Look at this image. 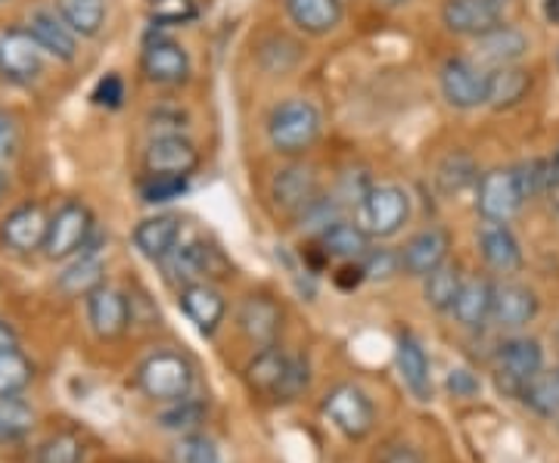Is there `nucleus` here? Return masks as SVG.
Masks as SVG:
<instances>
[{
  "label": "nucleus",
  "instance_id": "14",
  "mask_svg": "<svg viewBox=\"0 0 559 463\" xmlns=\"http://www.w3.org/2000/svg\"><path fill=\"white\" fill-rule=\"evenodd\" d=\"M84 302H87V323L100 340H119L131 327V302L116 286L103 283L91 296H84Z\"/></svg>",
  "mask_w": 559,
  "mask_h": 463
},
{
  "label": "nucleus",
  "instance_id": "35",
  "mask_svg": "<svg viewBox=\"0 0 559 463\" xmlns=\"http://www.w3.org/2000/svg\"><path fill=\"white\" fill-rule=\"evenodd\" d=\"M60 20L81 38H94L106 22V0H60Z\"/></svg>",
  "mask_w": 559,
  "mask_h": 463
},
{
  "label": "nucleus",
  "instance_id": "11",
  "mask_svg": "<svg viewBox=\"0 0 559 463\" xmlns=\"http://www.w3.org/2000/svg\"><path fill=\"white\" fill-rule=\"evenodd\" d=\"M40 50L28 28L0 32V79L10 84H32L40 75Z\"/></svg>",
  "mask_w": 559,
  "mask_h": 463
},
{
  "label": "nucleus",
  "instance_id": "40",
  "mask_svg": "<svg viewBox=\"0 0 559 463\" xmlns=\"http://www.w3.org/2000/svg\"><path fill=\"white\" fill-rule=\"evenodd\" d=\"M175 454L180 463H224L218 442H212L209 436H200V432H187L178 442Z\"/></svg>",
  "mask_w": 559,
  "mask_h": 463
},
{
  "label": "nucleus",
  "instance_id": "18",
  "mask_svg": "<svg viewBox=\"0 0 559 463\" xmlns=\"http://www.w3.org/2000/svg\"><path fill=\"white\" fill-rule=\"evenodd\" d=\"M538 296L525 283H495L491 321L500 330H522L538 318Z\"/></svg>",
  "mask_w": 559,
  "mask_h": 463
},
{
  "label": "nucleus",
  "instance_id": "32",
  "mask_svg": "<svg viewBox=\"0 0 559 463\" xmlns=\"http://www.w3.org/2000/svg\"><path fill=\"white\" fill-rule=\"evenodd\" d=\"M479 165L469 153H448L436 168V187L444 197H457L479 183Z\"/></svg>",
  "mask_w": 559,
  "mask_h": 463
},
{
  "label": "nucleus",
  "instance_id": "30",
  "mask_svg": "<svg viewBox=\"0 0 559 463\" xmlns=\"http://www.w3.org/2000/svg\"><path fill=\"white\" fill-rule=\"evenodd\" d=\"M320 249L326 252V259L360 262L370 252V234L358 222H336L320 234Z\"/></svg>",
  "mask_w": 559,
  "mask_h": 463
},
{
  "label": "nucleus",
  "instance_id": "20",
  "mask_svg": "<svg viewBox=\"0 0 559 463\" xmlns=\"http://www.w3.org/2000/svg\"><path fill=\"white\" fill-rule=\"evenodd\" d=\"M180 311L190 318V323L200 330L202 336H212L218 323L227 314V302L212 283H187L180 289Z\"/></svg>",
  "mask_w": 559,
  "mask_h": 463
},
{
  "label": "nucleus",
  "instance_id": "45",
  "mask_svg": "<svg viewBox=\"0 0 559 463\" xmlns=\"http://www.w3.org/2000/svg\"><path fill=\"white\" fill-rule=\"evenodd\" d=\"M91 100L97 103V106H106V109H119L121 103H124V81L116 72L103 75L94 84V91H91Z\"/></svg>",
  "mask_w": 559,
  "mask_h": 463
},
{
  "label": "nucleus",
  "instance_id": "13",
  "mask_svg": "<svg viewBox=\"0 0 559 463\" xmlns=\"http://www.w3.org/2000/svg\"><path fill=\"white\" fill-rule=\"evenodd\" d=\"M271 197L277 202L280 212L299 218L301 212L320 197V181L318 175H314V168L299 165V162L280 168L277 175H274V181H271Z\"/></svg>",
  "mask_w": 559,
  "mask_h": 463
},
{
  "label": "nucleus",
  "instance_id": "21",
  "mask_svg": "<svg viewBox=\"0 0 559 463\" xmlns=\"http://www.w3.org/2000/svg\"><path fill=\"white\" fill-rule=\"evenodd\" d=\"M476 50H479V66H488V69L520 66L522 57L528 54V38L520 28L500 22L498 28H491L481 38H476Z\"/></svg>",
  "mask_w": 559,
  "mask_h": 463
},
{
  "label": "nucleus",
  "instance_id": "33",
  "mask_svg": "<svg viewBox=\"0 0 559 463\" xmlns=\"http://www.w3.org/2000/svg\"><path fill=\"white\" fill-rule=\"evenodd\" d=\"M460 286H463V274H460L457 264L441 262L432 274L423 277V299H426V305H432L436 311H451Z\"/></svg>",
  "mask_w": 559,
  "mask_h": 463
},
{
  "label": "nucleus",
  "instance_id": "58",
  "mask_svg": "<svg viewBox=\"0 0 559 463\" xmlns=\"http://www.w3.org/2000/svg\"><path fill=\"white\" fill-rule=\"evenodd\" d=\"M0 3H3V0H0Z\"/></svg>",
  "mask_w": 559,
  "mask_h": 463
},
{
  "label": "nucleus",
  "instance_id": "38",
  "mask_svg": "<svg viewBox=\"0 0 559 463\" xmlns=\"http://www.w3.org/2000/svg\"><path fill=\"white\" fill-rule=\"evenodd\" d=\"M190 190V178L180 175H146V181L140 183V200L146 205H162V202L180 200Z\"/></svg>",
  "mask_w": 559,
  "mask_h": 463
},
{
  "label": "nucleus",
  "instance_id": "22",
  "mask_svg": "<svg viewBox=\"0 0 559 463\" xmlns=\"http://www.w3.org/2000/svg\"><path fill=\"white\" fill-rule=\"evenodd\" d=\"M479 249L491 271H498V274L522 271V246L507 224L485 222V227L479 230Z\"/></svg>",
  "mask_w": 559,
  "mask_h": 463
},
{
  "label": "nucleus",
  "instance_id": "50",
  "mask_svg": "<svg viewBox=\"0 0 559 463\" xmlns=\"http://www.w3.org/2000/svg\"><path fill=\"white\" fill-rule=\"evenodd\" d=\"M367 277H364V268H360V262H345L342 264V271L336 274V283H340L342 289H352V286H358V283H364Z\"/></svg>",
  "mask_w": 559,
  "mask_h": 463
},
{
  "label": "nucleus",
  "instance_id": "52",
  "mask_svg": "<svg viewBox=\"0 0 559 463\" xmlns=\"http://www.w3.org/2000/svg\"><path fill=\"white\" fill-rule=\"evenodd\" d=\"M7 348H20V336L10 323L0 318V352H7Z\"/></svg>",
  "mask_w": 559,
  "mask_h": 463
},
{
  "label": "nucleus",
  "instance_id": "36",
  "mask_svg": "<svg viewBox=\"0 0 559 463\" xmlns=\"http://www.w3.org/2000/svg\"><path fill=\"white\" fill-rule=\"evenodd\" d=\"M35 380V364L20 348L0 352V399H13Z\"/></svg>",
  "mask_w": 559,
  "mask_h": 463
},
{
  "label": "nucleus",
  "instance_id": "27",
  "mask_svg": "<svg viewBox=\"0 0 559 463\" xmlns=\"http://www.w3.org/2000/svg\"><path fill=\"white\" fill-rule=\"evenodd\" d=\"M28 32H32V38L44 54H50V57H57L62 62L75 60V54H79V40L75 38L79 35L66 22L57 20L53 13H35L32 22H28Z\"/></svg>",
  "mask_w": 559,
  "mask_h": 463
},
{
  "label": "nucleus",
  "instance_id": "39",
  "mask_svg": "<svg viewBox=\"0 0 559 463\" xmlns=\"http://www.w3.org/2000/svg\"><path fill=\"white\" fill-rule=\"evenodd\" d=\"M513 171H516V178H520L522 197H525V200H535L540 193L554 190V168H550V162L528 159L522 162L520 168H513Z\"/></svg>",
  "mask_w": 559,
  "mask_h": 463
},
{
  "label": "nucleus",
  "instance_id": "51",
  "mask_svg": "<svg viewBox=\"0 0 559 463\" xmlns=\"http://www.w3.org/2000/svg\"><path fill=\"white\" fill-rule=\"evenodd\" d=\"M380 463H423L414 448H407V444H392L385 454H382Z\"/></svg>",
  "mask_w": 559,
  "mask_h": 463
},
{
  "label": "nucleus",
  "instance_id": "37",
  "mask_svg": "<svg viewBox=\"0 0 559 463\" xmlns=\"http://www.w3.org/2000/svg\"><path fill=\"white\" fill-rule=\"evenodd\" d=\"M35 426V411L32 404H25L22 399H0V444L3 442H20L22 436H28Z\"/></svg>",
  "mask_w": 559,
  "mask_h": 463
},
{
  "label": "nucleus",
  "instance_id": "43",
  "mask_svg": "<svg viewBox=\"0 0 559 463\" xmlns=\"http://www.w3.org/2000/svg\"><path fill=\"white\" fill-rule=\"evenodd\" d=\"M84 444L72 432H60L40 448V463H81Z\"/></svg>",
  "mask_w": 559,
  "mask_h": 463
},
{
  "label": "nucleus",
  "instance_id": "5",
  "mask_svg": "<svg viewBox=\"0 0 559 463\" xmlns=\"http://www.w3.org/2000/svg\"><path fill=\"white\" fill-rule=\"evenodd\" d=\"M525 205L520 178L513 168H491L476 183V209L485 222L510 224Z\"/></svg>",
  "mask_w": 559,
  "mask_h": 463
},
{
  "label": "nucleus",
  "instance_id": "9",
  "mask_svg": "<svg viewBox=\"0 0 559 463\" xmlns=\"http://www.w3.org/2000/svg\"><path fill=\"white\" fill-rule=\"evenodd\" d=\"M507 7H510V0H444L441 22L454 35L481 38L485 32L498 28L503 22Z\"/></svg>",
  "mask_w": 559,
  "mask_h": 463
},
{
  "label": "nucleus",
  "instance_id": "44",
  "mask_svg": "<svg viewBox=\"0 0 559 463\" xmlns=\"http://www.w3.org/2000/svg\"><path fill=\"white\" fill-rule=\"evenodd\" d=\"M153 7V22L159 25H183L197 16V0H156Z\"/></svg>",
  "mask_w": 559,
  "mask_h": 463
},
{
  "label": "nucleus",
  "instance_id": "3",
  "mask_svg": "<svg viewBox=\"0 0 559 463\" xmlns=\"http://www.w3.org/2000/svg\"><path fill=\"white\" fill-rule=\"evenodd\" d=\"M411 218V200L401 187L373 183L358 205V224L370 234V240L395 237Z\"/></svg>",
  "mask_w": 559,
  "mask_h": 463
},
{
  "label": "nucleus",
  "instance_id": "19",
  "mask_svg": "<svg viewBox=\"0 0 559 463\" xmlns=\"http://www.w3.org/2000/svg\"><path fill=\"white\" fill-rule=\"evenodd\" d=\"M237 323H240V330L246 333L249 343L261 345V348L277 345L280 330H283V311L271 296L252 293V296L242 299L240 311H237Z\"/></svg>",
  "mask_w": 559,
  "mask_h": 463
},
{
  "label": "nucleus",
  "instance_id": "41",
  "mask_svg": "<svg viewBox=\"0 0 559 463\" xmlns=\"http://www.w3.org/2000/svg\"><path fill=\"white\" fill-rule=\"evenodd\" d=\"M202 420V404L190 402V399H180V402H171V411H165L159 417L162 429L168 432H193Z\"/></svg>",
  "mask_w": 559,
  "mask_h": 463
},
{
  "label": "nucleus",
  "instance_id": "1",
  "mask_svg": "<svg viewBox=\"0 0 559 463\" xmlns=\"http://www.w3.org/2000/svg\"><path fill=\"white\" fill-rule=\"evenodd\" d=\"M320 131H323V119H320L318 106L311 100H301V97H293V100H283L280 106H274V112L267 119L271 146L283 156L308 153L320 141Z\"/></svg>",
  "mask_w": 559,
  "mask_h": 463
},
{
  "label": "nucleus",
  "instance_id": "55",
  "mask_svg": "<svg viewBox=\"0 0 559 463\" xmlns=\"http://www.w3.org/2000/svg\"><path fill=\"white\" fill-rule=\"evenodd\" d=\"M385 7H401V3H407V0H382Z\"/></svg>",
  "mask_w": 559,
  "mask_h": 463
},
{
  "label": "nucleus",
  "instance_id": "12",
  "mask_svg": "<svg viewBox=\"0 0 559 463\" xmlns=\"http://www.w3.org/2000/svg\"><path fill=\"white\" fill-rule=\"evenodd\" d=\"M47 224H50V215L44 212L40 202H22L0 224V240L13 252H35V249H44Z\"/></svg>",
  "mask_w": 559,
  "mask_h": 463
},
{
  "label": "nucleus",
  "instance_id": "29",
  "mask_svg": "<svg viewBox=\"0 0 559 463\" xmlns=\"http://www.w3.org/2000/svg\"><path fill=\"white\" fill-rule=\"evenodd\" d=\"M286 13L305 35H330L342 22V0H286Z\"/></svg>",
  "mask_w": 559,
  "mask_h": 463
},
{
  "label": "nucleus",
  "instance_id": "16",
  "mask_svg": "<svg viewBox=\"0 0 559 463\" xmlns=\"http://www.w3.org/2000/svg\"><path fill=\"white\" fill-rule=\"evenodd\" d=\"M140 69L153 84H183L190 79V54L171 38H150L140 57Z\"/></svg>",
  "mask_w": 559,
  "mask_h": 463
},
{
  "label": "nucleus",
  "instance_id": "57",
  "mask_svg": "<svg viewBox=\"0 0 559 463\" xmlns=\"http://www.w3.org/2000/svg\"><path fill=\"white\" fill-rule=\"evenodd\" d=\"M557 62H559V54H557Z\"/></svg>",
  "mask_w": 559,
  "mask_h": 463
},
{
  "label": "nucleus",
  "instance_id": "2",
  "mask_svg": "<svg viewBox=\"0 0 559 463\" xmlns=\"http://www.w3.org/2000/svg\"><path fill=\"white\" fill-rule=\"evenodd\" d=\"M138 383L153 402H180L193 389V367L178 352H153L140 361Z\"/></svg>",
  "mask_w": 559,
  "mask_h": 463
},
{
  "label": "nucleus",
  "instance_id": "46",
  "mask_svg": "<svg viewBox=\"0 0 559 463\" xmlns=\"http://www.w3.org/2000/svg\"><path fill=\"white\" fill-rule=\"evenodd\" d=\"M305 385H308V364L301 358H289V370H286V380L280 385L277 402H293Z\"/></svg>",
  "mask_w": 559,
  "mask_h": 463
},
{
  "label": "nucleus",
  "instance_id": "4",
  "mask_svg": "<svg viewBox=\"0 0 559 463\" xmlns=\"http://www.w3.org/2000/svg\"><path fill=\"white\" fill-rule=\"evenodd\" d=\"M320 411L348 439H367L377 424V407L370 402V395L355 383H340L336 389H330L323 395Z\"/></svg>",
  "mask_w": 559,
  "mask_h": 463
},
{
  "label": "nucleus",
  "instance_id": "28",
  "mask_svg": "<svg viewBox=\"0 0 559 463\" xmlns=\"http://www.w3.org/2000/svg\"><path fill=\"white\" fill-rule=\"evenodd\" d=\"M491 299H495V283L473 277V281H463L451 311H454L460 327L481 330L485 323L491 321Z\"/></svg>",
  "mask_w": 559,
  "mask_h": 463
},
{
  "label": "nucleus",
  "instance_id": "17",
  "mask_svg": "<svg viewBox=\"0 0 559 463\" xmlns=\"http://www.w3.org/2000/svg\"><path fill=\"white\" fill-rule=\"evenodd\" d=\"M448 249H451V237L444 227H426L414 234L401 249V271L407 277L423 281L426 274H432L441 262H448Z\"/></svg>",
  "mask_w": 559,
  "mask_h": 463
},
{
  "label": "nucleus",
  "instance_id": "47",
  "mask_svg": "<svg viewBox=\"0 0 559 463\" xmlns=\"http://www.w3.org/2000/svg\"><path fill=\"white\" fill-rule=\"evenodd\" d=\"M16 150H20V124L7 109H0V165L13 159Z\"/></svg>",
  "mask_w": 559,
  "mask_h": 463
},
{
  "label": "nucleus",
  "instance_id": "8",
  "mask_svg": "<svg viewBox=\"0 0 559 463\" xmlns=\"http://www.w3.org/2000/svg\"><path fill=\"white\" fill-rule=\"evenodd\" d=\"M168 271H171V277L183 281V286L187 283H212L230 274V262L224 259L218 246L205 240H190L168 256Z\"/></svg>",
  "mask_w": 559,
  "mask_h": 463
},
{
  "label": "nucleus",
  "instance_id": "54",
  "mask_svg": "<svg viewBox=\"0 0 559 463\" xmlns=\"http://www.w3.org/2000/svg\"><path fill=\"white\" fill-rule=\"evenodd\" d=\"M550 168H554V187L559 190V150H557V156H554V162H550Z\"/></svg>",
  "mask_w": 559,
  "mask_h": 463
},
{
  "label": "nucleus",
  "instance_id": "53",
  "mask_svg": "<svg viewBox=\"0 0 559 463\" xmlns=\"http://www.w3.org/2000/svg\"><path fill=\"white\" fill-rule=\"evenodd\" d=\"M7 190H10V175H7V171H0V200L7 197Z\"/></svg>",
  "mask_w": 559,
  "mask_h": 463
},
{
  "label": "nucleus",
  "instance_id": "31",
  "mask_svg": "<svg viewBox=\"0 0 559 463\" xmlns=\"http://www.w3.org/2000/svg\"><path fill=\"white\" fill-rule=\"evenodd\" d=\"M103 274H106V268L97 259V252H81V259L69 264L66 271L60 274V281H57V289L66 293V296H72V299H79V296H91L97 286H103Z\"/></svg>",
  "mask_w": 559,
  "mask_h": 463
},
{
  "label": "nucleus",
  "instance_id": "15",
  "mask_svg": "<svg viewBox=\"0 0 559 463\" xmlns=\"http://www.w3.org/2000/svg\"><path fill=\"white\" fill-rule=\"evenodd\" d=\"M146 175H180L190 178L200 168V150L187 141L183 134H165V138H153L146 146Z\"/></svg>",
  "mask_w": 559,
  "mask_h": 463
},
{
  "label": "nucleus",
  "instance_id": "10",
  "mask_svg": "<svg viewBox=\"0 0 559 463\" xmlns=\"http://www.w3.org/2000/svg\"><path fill=\"white\" fill-rule=\"evenodd\" d=\"M544 370V348L538 340L532 336H513L500 345L498 352V373L500 385H507L510 392L522 395V389L528 385V380H535Z\"/></svg>",
  "mask_w": 559,
  "mask_h": 463
},
{
  "label": "nucleus",
  "instance_id": "7",
  "mask_svg": "<svg viewBox=\"0 0 559 463\" xmlns=\"http://www.w3.org/2000/svg\"><path fill=\"white\" fill-rule=\"evenodd\" d=\"M441 97L454 109H479L485 106V91H488V72L479 62L466 57H451L444 60L439 72Z\"/></svg>",
  "mask_w": 559,
  "mask_h": 463
},
{
  "label": "nucleus",
  "instance_id": "25",
  "mask_svg": "<svg viewBox=\"0 0 559 463\" xmlns=\"http://www.w3.org/2000/svg\"><path fill=\"white\" fill-rule=\"evenodd\" d=\"M532 91V72L522 66H500L488 69V91H485V106H491L495 112L520 106Z\"/></svg>",
  "mask_w": 559,
  "mask_h": 463
},
{
  "label": "nucleus",
  "instance_id": "42",
  "mask_svg": "<svg viewBox=\"0 0 559 463\" xmlns=\"http://www.w3.org/2000/svg\"><path fill=\"white\" fill-rule=\"evenodd\" d=\"M360 268L367 281H392L395 274H401V256L392 249H370L360 259Z\"/></svg>",
  "mask_w": 559,
  "mask_h": 463
},
{
  "label": "nucleus",
  "instance_id": "6",
  "mask_svg": "<svg viewBox=\"0 0 559 463\" xmlns=\"http://www.w3.org/2000/svg\"><path fill=\"white\" fill-rule=\"evenodd\" d=\"M94 234V215L87 205L81 202H62L57 209V215H50L47 224V240H44V252L47 259L62 262L69 256H75L79 249H84V242L91 240Z\"/></svg>",
  "mask_w": 559,
  "mask_h": 463
},
{
  "label": "nucleus",
  "instance_id": "24",
  "mask_svg": "<svg viewBox=\"0 0 559 463\" xmlns=\"http://www.w3.org/2000/svg\"><path fill=\"white\" fill-rule=\"evenodd\" d=\"M395 361H399V373L404 385L411 389V395L417 402H429L432 399V373H429V358L423 352V345L414 333H401L399 336V352H395Z\"/></svg>",
  "mask_w": 559,
  "mask_h": 463
},
{
  "label": "nucleus",
  "instance_id": "49",
  "mask_svg": "<svg viewBox=\"0 0 559 463\" xmlns=\"http://www.w3.org/2000/svg\"><path fill=\"white\" fill-rule=\"evenodd\" d=\"M150 131H153V138H165V134H180V131H183V116H168V112H156V116H150Z\"/></svg>",
  "mask_w": 559,
  "mask_h": 463
},
{
  "label": "nucleus",
  "instance_id": "34",
  "mask_svg": "<svg viewBox=\"0 0 559 463\" xmlns=\"http://www.w3.org/2000/svg\"><path fill=\"white\" fill-rule=\"evenodd\" d=\"M528 411H535L538 417L557 420L559 417V367L554 370H540L535 380H528V385L522 389L520 395Z\"/></svg>",
  "mask_w": 559,
  "mask_h": 463
},
{
  "label": "nucleus",
  "instance_id": "23",
  "mask_svg": "<svg viewBox=\"0 0 559 463\" xmlns=\"http://www.w3.org/2000/svg\"><path fill=\"white\" fill-rule=\"evenodd\" d=\"M180 240V218L178 215H153V218H143L134 227V246L143 259L150 262H165Z\"/></svg>",
  "mask_w": 559,
  "mask_h": 463
},
{
  "label": "nucleus",
  "instance_id": "48",
  "mask_svg": "<svg viewBox=\"0 0 559 463\" xmlns=\"http://www.w3.org/2000/svg\"><path fill=\"white\" fill-rule=\"evenodd\" d=\"M448 389L457 395V399H473V395H479V380H476V373H469V370H451V377H448Z\"/></svg>",
  "mask_w": 559,
  "mask_h": 463
},
{
  "label": "nucleus",
  "instance_id": "26",
  "mask_svg": "<svg viewBox=\"0 0 559 463\" xmlns=\"http://www.w3.org/2000/svg\"><path fill=\"white\" fill-rule=\"evenodd\" d=\"M286 370H289V355L277 345H264L259 355L246 364V383L259 395L277 399L280 385L286 380Z\"/></svg>",
  "mask_w": 559,
  "mask_h": 463
},
{
  "label": "nucleus",
  "instance_id": "56",
  "mask_svg": "<svg viewBox=\"0 0 559 463\" xmlns=\"http://www.w3.org/2000/svg\"><path fill=\"white\" fill-rule=\"evenodd\" d=\"M150 3H156V0H150Z\"/></svg>",
  "mask_w": 559,
  "mask_h": 463
}]
</instances>
